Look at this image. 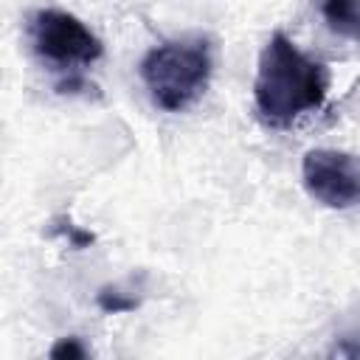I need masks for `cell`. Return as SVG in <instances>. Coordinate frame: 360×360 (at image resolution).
I'll list each match as a JSON object with an SVG mask.
<instances>
[{"mask_svg": "<svg viewBox=\"0 0 360 360\" xmlns=\"http://www.w3.org/2000/svg\"><path fill=\"white\" fill-rule=\"evenodd\" d=\"M326 93V65L298 51V45L284 31H276L259 56V70L253 82V101L262 121L284 129L304 112L318 110Z\"/></svg>", "mask_w": 360, "mask_h": 360, "instance_id": "6da1fadb", "label": "cell"}, {"mask_svg": "<svg viewBox=\"0 0 360 360\" xmlns=\"http://www.w3.org/2000/svg\"><path fill=\"white\" fill-rule=\"evenodd\" d=\"M211 68V42L205 37H183L146 51L141 79L160 110L183 112L205 93Z\"/></svg>", "mask_w": 360, "mask_h": 360, "instance_id": "7a4b0ae2", "label": "cell"}, {"mask_svg": "<svg viewBox=\"0 0 360 360\" xmlns=\"http://www.w3.org/2000/svg\"><path fill=\"white\" fill-rule=\"evenodd\" d=\"M28 39L34 53L51 68L76 70L101 59V39L73 14L62 8H39L28 20Z\"/></svg>", "mask_w": 360, "mask_h": 360, "instance_id": "3957f363", "label": "cell"}, {"mask_svg": "<svg viewBox=\"0 0 360 360\" xmlns=\"http://www.w3.org/2000/svg\"><path fill=\"white\" fill-rule=\"evenodd\" d=\"M307 194L335 211L360 205V155L340 149H309L301 163Z\"/></svg>", "mask_w": 360, "mask_h": 360, "instance_id": "277c9868", "label": "cell"}, {"mask_svg": "<svg viewBox=\"0 0 360 360\" xmlns=\"http://www.w3.org/2000/svg\"><path fill=\"white\" fill-rule=\"evenodd\" d=\"M321 11L335 34L360 42V0H323Z\"/></svg>", "mask_w": 360, "mask_h": 360, "instance_id": "5b68a950", "label": "cell"}, {"mask_svg": "<svg viewBox=\"0 0 360 360\" xmlns=\"http://www.w3.org/2000/svg\"><path fill=\"white\" fill-rule=\"evenodd\" d=\"M96 301H98V307H101L104 312H112V315H118V312H132V309L138 307V298L124 295L118 287H101L98 295H96Z\"/></svg>", "mask_w": 360, "mask_h": 360, "instance_id": "8992f818", "label": "cell"}, {"mask_svg": "<svg viewBox=\"0 0 360 360\" xmlns=\"http://www.w3.org/2000/svg\"><path fill=\"white\" fill-rule=\"evenodd\" d=\"M51 357H53V360H65V357H68V360H82V357H87V349L82 346L79 338H62V340L53 343Z\"/></svg>", "mask_w": 360, "mask_h": 360, "instance_id": "52a82bcc", "label": "cell"}, {"mask_svg": "<svg viewBox=\"0 0 360 360\" xmlns=\"http://www.w3.org/2000/svg\"><path fill=\"white\" fill-rule=\"evenodd\" d=\"M56 222H59V228H53V231H56V233H65V236H68V242H70L73 248H87V245H93V242H96V236H93L90 231H82V228H76L70 219L59 217Z\"/></svg>", "mask_w": 360, "mask_h": 360, "instance_id": "ba28073f", "label": "cell"}]
</instances>
